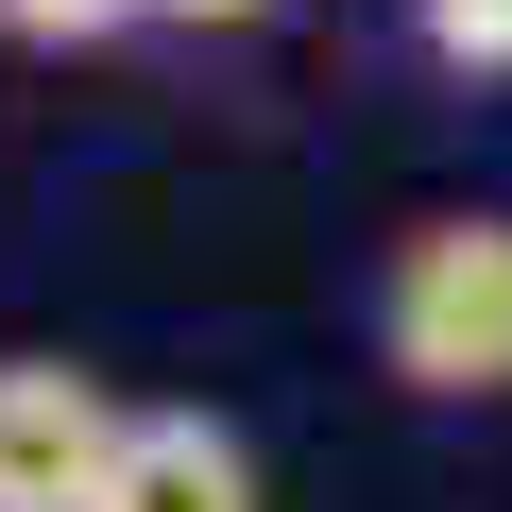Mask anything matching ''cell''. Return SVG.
<instances>
[{
  "mask_svg": "<svg viewBox=\"0 0 512 512\" xmlns=\"http://www.w3.org/2000/svg\"><path fill=\"white\" fill-rule=\"evenodd\" d=\"M256 18H291V0H171V35H256Z\"/></svg>",
  "mask_w": 512,
  "mask_h": 512,
  "instance_id": "8992f818",
  "label": "cell"
},
{
  "mask_svg": "<svg viewBox=\"0 0 512 512\" xmlns=\"http://www.w3.org/2000/svg\"><path fill=\"white\" fill-rule=\"evenodd\" d=\"M171 0H0V35L18 52H120V35H154Z\"/></svg>",
  "mask_w": 512,
  "mask_h": 512,
  "instance_id": "5b68a950",
  "label": "cell"
},
{
  "mask_svg": "<svg viewBox=\"0 0 512 512\" xmlns=\"http://www.w3.org/2000/svg\"><path fill=\"white\" fill-rule=\"evenodd\" d=\"M103 512H256V444H239L222 410H137Z\"/></svg>",
  "mask_w": 512,
  "mask_h": 512,
  "instance_id": "3957f363",
  "label": "cell"
},
{
  "mask_svg": "<svg viewBox=\"0 0 512 512\" xmlns=\"http://www.w3.org/2000/svg\"><path fill=\"white\" fill-rule=\"evenodd\" d=\"M410 52L461 86H512V0H410Z\"/></svg>",
  "mask_w": 512,
  "mask_h": 512,
  "instance_id": "277c9868",
  "label": "cell"
},
{
  "mask_svg": "<svg viewBox=\"0 0 512 512\" xmlns=\"http://www.w3.org/2000/svg\"><path fill=\"white\" fill-rule=\"evenodd\" d=\"M120 427H137V410H120L86 359L18 342V359H0V512H103Z\"/></svg>",
  "mask_w": 512,
  "mask_h": 512,
  "instance_id": "7a4b0ae2",
  "label": "cell"
},
{
  "mask_svg": "<svg viewBox=\"0 0 512 512\" xmlns=\"http://www.w3.org/2000/svg\"><path fill=\"white\" fill-rule=\"evenodd\" d=\"M359 325L410 410H512V205H410L376 239Z\"/></svg>",
  "mask_w": 512,
  "mask_h": 512,
  "instance_id": "6da1fadb",
  "label": "cell"
}]
</instances>
